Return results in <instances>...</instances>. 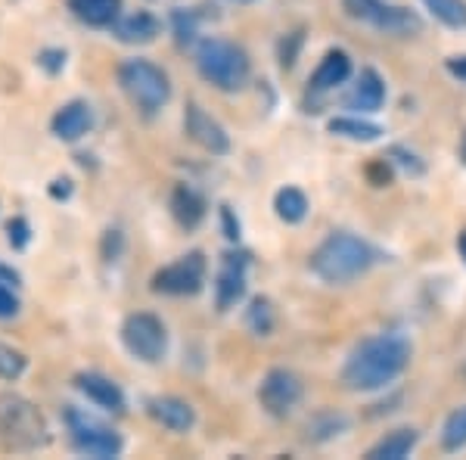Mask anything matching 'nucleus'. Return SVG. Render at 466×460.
Here are the masks:
<instances>
[{"label": "nucleus", "mask_w": 466, "mask_h": 460, "mask_svg": "<svg viewBox=\"0 0 466 460\" xmlns=\"http://www.w3.org/2000/svg\"><path fill=\"white\" fill-rule=\"evenodd\" d=\"M175 32L180 44H190L193 37H197V22H193L190 13H184V10L175 13Z\"/></svg>", "instance_id": "obj_30"}, {"label": "nucleus", "mask_w": 466, "mask_h": 460, "mask_svg": "<svg viewBox=\"0 0 466 460\" xmlns=\"http://www.w3.org/2000/svg\"><path fill=\"white\" fill-rule=\"evenodd\" d=\"M47 442V424L41 411L19 395H0V445L6 451H35Z\"/></svg>", "instance_id": "obj_4"}, {"label": "nucleus", "mask_w": 466, "mask_h": 460, "mask_svg": "<svg viewBox=\"0 0 466 460\" xmlns=\"http://www.w3.org/2000/svg\"><path fill=\"white\" fill-rule=\"evenodd\" d=\"M221 221H224V237L239 240V221H233V212L228 206H221Z\"/></svg>", "instance_id": "obj_33"}, {"label": "nucleus", "mask_w": 466, "mask_h": 460, "mask_svg": "<svg viewBox=\"0 0 466 460\" xmlns=\"http://www.w3.org/2000/svg\"><path fill=\"white\" fill-rule=\"evenodd\" d=\"M345 13H349L351 19H360V22H373L377 26L380 13L386 10V4L382 0H342Z\"/></svg>", "instance_id": "obj_27"}, {"label": "nucleus", "mask_w": 466, "mask_h": 460, "mask_svg": "<svg viewBox=\"0 0 466 460\" xmlns=\"http://www.w3.org/2000/svg\"><path fill=\"white\" fill-rule=\"evenodd\" d=\"M66 4L85 26L94 28L116 26V19L122 16V0H66Z\"/></svg>", "instance_id": "obj_17"}, {"label": "nucleus", "mask_w": 466, "mask_h": 460, "mask_svg": "<svg viewBox=\"0 0 466 460\" xmlns=\"http://www.w3.org/2000/svg\"><path fill=\"white\" fill-rule=\"evenodd\" d=\"M457 249H461V255H463V261H466V230L461 233V240H457Z\"/></svg>", "instance_id": "obj_37"}, {"label": "nucleus", "mask_w": 466, "mask_h": 460, "mask_svg": "<svg viewBox=\"0 0 466 460\" xmlns=\"http://www.w3.org/2000/svg\"><path fill=\"white\" fill-rule=\"evenodd\" d=\"M37 66H41V69H47L50 75H56V72H63L66 54H63V50H41V54H37Z\"/></svg>", "instance_id": "obj_31"}, {"label": "nucleus", "mask_w": 466, "mask_h": 460, "mask_svg": "<svg viewBox=\"0 0 466 460\" xmlns=\"http://www.w3.org/2000/svg\"><path fill=\"white\" fill-rule=\"evenodd\" d=\"M249 327L255 333H270V327H274V312H270V302L268 299H255L252 308H249Z\"/></svg>", "instance_id": "obj_28"}, {"label": "nucleus", "mask_w": 466, "mask_h": 460, "mask_svg": "<svg viewBox=\"0 0 466 460\" xmlns=\"http://www.w3.org/2000/svg\"><path fill=\"white\" fill-rule=\"evenodd\" d=\"M50 128H54V134L59 140H69V143L81 140L90 128H94V109H90L85 100H72L56 112Z\"/></svg>", "instance_id": "obj_14"}, {"label": "nucleus", "mask_w": 466, "mask_h": 460, "mask_svg": "<svg viewBox=\"0 0 466 460\" xmlns=\"http://www.w3.org/2000/svg\"><path fill=\"white\" fill-rule=\"evenodd\" d=\"M112 32H116L118 41L125 44H149L156 41V35H159V19L153 16V13H131V16H118L116 26H112Z\"/></svg>", "instance_id": "obj_16"}, {"label": "nucleus", "mask_w": 466, "mask_h": 460, "mask_svg": "<svg viewBox=\"0 0 466 460\" xmlns=\"http://www.w3.org/2000/svg\"><path fill=\"white\" fill-rule=\"evenodd\" d=\"M184 128H187V134H190V140H193V143H199V147L206 149V153L224 156V153L230 149L228 131H224V128L218 125L206 109L197 107V103H193V107H187Z\"/></svg>", "instance_id": "obj_11"}, {"label": "nucleus", "mask_w": 466, "mask_h": 460, "mask_svg": "<svg viewBox=\"0 0 466 460\" xmlns=\"http://www.w3.org/2000/svg\"><path fill=\"white\" fill-rule=\"evenodd\" d=\"M147 411L156 424H162L165 429L171 433H187L197 420L193 407L184 402V398H175V395H159V398H149L147 402Z\"/></svg>", "instance_id": "obj_12"}, {"label": "nucleus", "mask_w": 466, "mask_h": 460, "mask_svg": "<svg viewBox=\"0 0 466 460\" xmlns=\"http://www.w3.org/2000/svg\"><path fill=\"white\" fill-rule=\"evenodd\" d=\"M69 193H72V180L69 178H56L54 187H50V196H54V199H66Z\"/></svg>", "instance_id": "obj_34"}, {"label": "nucleus", "mask_w": 466, "mask_h": 460, "mask_svg": "<svg viewBox=\"0 0 466 460\" xmlns=\"http://www.w3.org/2000/svg\"><path fill=\"white\" fill-rule=\"evenodd\" d=\"M423 4L448 28H466V0H423Z\"/></svg>", "instance_id": "obj_24"}, {"label": "nucleus", "mask_w": 466, "mask_h": 460, "mask_svg": "<svg viewBox=\"0 0 466 460\" xmlns=\"http://www.w3.org/2000/svg\"><path fill=\"white\" fill-rule=\"evenodd\" d=\"M66 426H69L72 445L78 455L106 460V457H118L122 455V435L112 426L100 424L96 417H90L87 411H78V407H69L66 411Z\"/></svg>", "instance_id": "obj_6"}, {"label": "nucleus", "mask_w": 466, "mask_h": 460, "mask_svg": "<svg viewBox=\"0 0 466 460\" xmlns=\"http://www.w3.org/2000/svg\"><path fill=\"white\" fill-rule=\"evenodd\" d=\"M246 268H249V255H243V252L224 255L221 271H218V281H215L218 312H230V308L246 296Z\"/></svg>", "instance_id": "obj_10"}, {"label": "nucleus", "mask_w": 466, "mask_h": 460, "mask_svg": "<svg viewBox=\"0 0 466 460\" xmlns=\"http://www.w3.org/2000/svg\"><path fill=\"white\" fill-rule=\"evenodd\" d=\"M463 445H466V407H457L445 420V429H441V448L461 451Z\"/></svg>", "instance_id": "obj_25"}, {"label": "nucleus", "mask_w": 466, "mask_h": 460, "mask_svg": "<svg viewBox=\"0 0 466 460\" xmlns=\"http://www.w3.org/2000/svg\"><path fill=\"white\" fill-rule=\"evenodd\" d=\"M202 283H206V259H202V252L180 255L175 265L162 268L153 277V290L165 292V296H197Z\"/></svg>", "instance_id": "obj_8"}, {"label": "nucleus", "mask_w": 466, "mask_h": 460, "mask_svg": "<svg viewBox=\"0 0 466 460\" xmlns=\"http://www.w3.org/2000/svg\"><path fill=\"white\" fill-rule=\"evenodd\" d=\"M445 66H448V72L454 75V78L466 81V56H451Z\"/></svg>", "instance_id": "obj_35"}, {"label": "nucleus", "mask_w": 466, "mask_h": 460, "mask_svg": "<svg viewBox=\"0 0 466 460\" xmlns=\"http://www.w3.org/2000/svg\"><path fill=\"white\" fill-rule=\"evenodd\" d=\"M382 103H386V81L373 69L360 72L351 90L345 94V107L355 112H377Z\"/></svg>", "instance_id": "obj_15"}, {"label": "nucleus", "mask_w": 466, "mask_h": 460, "mask_svg": "<svg viewBox=\"0 0 466 460\" xmlns=\"http://www.w3.org/2000/svg\"><path fill=\"white\" fill-rule=\"evenodd\" d=\"M377 261L380 255L370 243L351 237V233H329L318 246V252L311 255V271L323 283L342 286L364 277Z\"/></svg>", "instance_id": "obj_2"}, {"label": "nucleus", "mask_w": 466, "mask_h": 460, "mask_svg": "<svg viewBox=\"0 0 466 460\" xmlns=\"http://www.w3.org/2000/svg\"><path fill=\"white\" fill-rule=\"evenodd\" d=\"M118 85L127 94V100L134 103L144 116H156L171 97L168 75L159 66H153L149 59H127L118 69Z\"/></svg>", "instance_id": "obj_5"}, {"label": "nucleus", "mask_w": 466, "mask_h": 460, "mask_svg": "<svg viewBox=\"0 0 466 460\" xmlns=\"http://www.w3.org/2000/svg\"><path fill=\"white\" fill-rule=\"evenodd\" d=\"M171 212H175L180 228L193 230L202 218H206V199H202L193 187H177V190L171 193Z\"/></svg>", "instance_id": "obj_19"}, {"label": "nucleus", "mask_w": 466, "mask_h": 460, "mask_svg": "<svg viewBox=\"0 0 466 460\" xmlns=\"http://www.w3.org/2000/svg\"><path fill=\"white\" fill-rule=\"evenodd\" d=\"M274 209H277V215H280V221L299 224L308 212V199L302 190H296V187H283L274 199Z\"/></svg>", "instance_id": "obj_22"}, {"label": "nucleus", "mask_w": 466, "mask_h": 460, "mask_svg": "<svg viewBox=\"0 0 466 460\" xmlns=\"http://www.w3.org/2000/svg\"><path fill=\"white\" fill-rule=\"evenodd\" d=\"M75 389H78L81 395H87L96 407H103V411H112V414L125 411L122 389H118L116 383L109 380V376H103V373H78V376H75Z\"/></svg>", "instance_id": "obj_13"}, {"label": "nucleus", "mask_w": 466, "mask_h": 460, "mask_svg": "<svg viewBox=\"0 0 466 460\" xmlns=\"http://www.w3.org/2000/svg\"><path fill=\"white\" fill-rule=\"evenodd\" d=\"M351 75V59L342 50H329L327 56L320 59V66L311 75V87L314 90H333L336 85H342Z\"/></svg>", "instance_id": "obj_18"}, {"label": "nucleus", "mask_w": 466, "mask_h": 460, "mask_svg": "<svg viewBox=\"0 0 466 460\" xmlns=\"http://www.w3.org/2000/svg\"><path fill=\"white\" fill-rule=\"evenodd\" d=\"M413 445H417V433H413V429H395V433H389L382 442L373 445V448L367 451V457L370 460H401L410 455Z\"/></svg>", "instance_id": "obj_20"}, {"label": "nucleus", "mask_w": 466, "mask_h": 460, "mask_svg": "<svg viewBox=\"0 0 466 460\" xmlns=\"http://www.w3.org/2000/svg\"><path fill=\"white\" fill-rule=\"evenodd\" d=\"M6 237H10L13 249H25L28 240H32V228H28L25 218H13V221L6 224Z\"/></svg>", "instance_id": "obj_29"}, {"label": "nucleus", "mask_w": 466, "mask_h": 460, "mask_svg": "<svg viewBox=\"0 0 466 460\" xmlns=\"http://www.w3.org/2000/svg\"><path fill=\"white\" fill-rule=\"evenodd\" d=\"M22 371H25V354L0 342V380H19Z\"/></svg>", "instance_id": "obj_26"}, {"label": "nucleus", "mask_w": 466, "mask_h": 460, "mask_svg": "<svg viewBox=\"0 0 466 460\" xmlns=\"http://www.w3.org/2000/svg\"><path fill=\"white\" fill-rule=\"evenodd\" d=\"M329 134L345 138V140L370 143V140H380L382 131L370 122H360V118H333V122H329Z\"/></svg>", "instance_id": "obj_23"}, {"label": "nucleus", "mask_w": 466, "mask_h": 460, "mask_svg": "<svg viewBox=\"0 0 466 460\" xmlns=\"http://www.w3.org/2000/svg\"><path fill=\"white\" fill-rule=\"evenodd\" d=\"M197 69L218 90H239L249 81V56L221 37H206L197 50Z\"/></svg>", "instance_id": "obj_3"}, {"label": "nucleus", "mask_w": 466, "mask_h": 460, "mask_svg": "<svg viewBox=\"0 0 466 460\" xmlns=\"http://www.w3.org/2000/svg\"><path fill=\"white\" fill-rule=\"evenodd\" d=\"M122 342L137 361L156 364V361L165 358V349H168V333H165V323L156 318V314L137 312V314H127V318H125Z\"/></svg>", "instance_id": "obj_7"}, {"label": "nucleus", "mask_w": 466, "mask_h": 460, "mask_svg": "<svg viewBox=\"0 0 466 460\" xmlns=\"http://www.w3.org/2000/svg\"><path fill=\"white\" fill-rule=\"evenodd\" d=\"M377 28L380 32H389V35H417L420 32V19L413 16L410 10H404V6H389L380 13L377 19Z\"/></svg>", "instance_id": "obj_21"}, {"label": "nucleus", "mask_w": 466, "mask_h": 460, "mask_svg": "<svg viewBox=\"0 0 466 460\" xmlns=\"http://www.w3.org/2000/svg\"><path fill=\"white\" fill-rule=\"evenodd\" d=\"M16 314H19V299L0 281V318H16Z\"/></svg>", "instance_id": "obj_32"}, {"label": "nucleus", "mask_w": 466, "mask_h": 460, "mask_svg": "<svg viewBox=\"0 0 466 460\" xmlns=\"http://www.w3.org/2000/svg\"><path fill=\"white\" fill-rule=\"evenodd\" d=\"M410 361V342L398 333H382L360 342L342 367V383L351 392L382 389L401 376Z\"/></svg>", "instance_id": "obj_1"}, {"label": "nucleus", "mask_w": 466, "mask_h": 460, "mask_svg": "<svg viewBox=\"0 0 466 460\" xmlns=\"http://www.w3.org/2000/svg\"><path fill=\"white\" fill-rule=\"evenodd\" d=\"M0 281H4V283H19V274L13 268L0 265Z\"/></svg>", "instance_id": "obj_36"}, {"label": "nucleus", "mask_w": 466, "mask_h": 460, "mask_svg": "<svg viewBox=\"0 0 466 460\" xmlns=\"http://www.w3.org/2000/svg\"><path fill=\"white\" fill-rule=\"evenodd\" d=\"M463 153H466V149H463Z\"/></svg>", "instance_id": "obj_38"}, {"label": "nucleus", "mask_w": 466, "mask_h": 460, "mask_svg": "<svg viewBox=\"0 0 466 460\" xmlns=\"http://www.w3.org/2000/svg\"><path fill=\"white\" fill-rule=\"evenodd\" d=\"M299 398H302V383H299L296 373L283 371V367L270 371L258 389L261 407H265L268 414H274V417H287L292 407L299 404Z\"/></svg>", "instance_id": "obj_9"}]
</instances>
